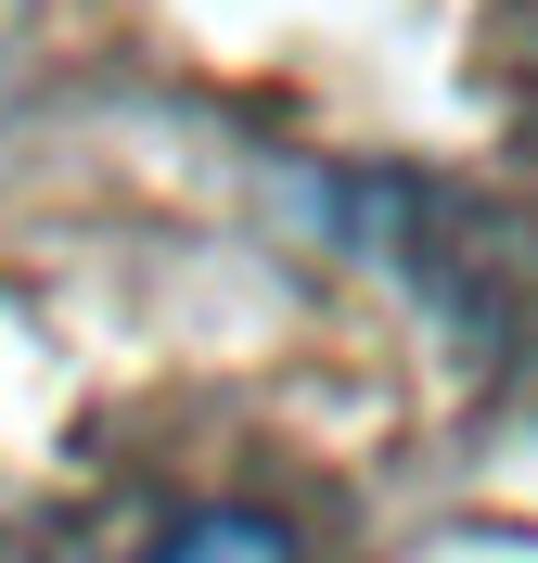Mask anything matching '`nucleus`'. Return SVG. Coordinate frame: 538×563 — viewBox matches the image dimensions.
I'll use <instances>...</instances> for the list:
<instances>
[{
  "label": "nucleus",
  "mask_w": 538,
  "mask_h": 563,
  "mask_svg": "<svg viewBox=\"0 0 538 563\" xmlns=\"http://www.w3.org/2000/svg\"><path fill=\"white\" fill-rule=\"evenodd\" d=\"M142 563H308V551H295V526H270V512H244V499H218V512L167 526Z\"/></svg>",
  "instance_id": "f257e3e1"
}]
</instances>
